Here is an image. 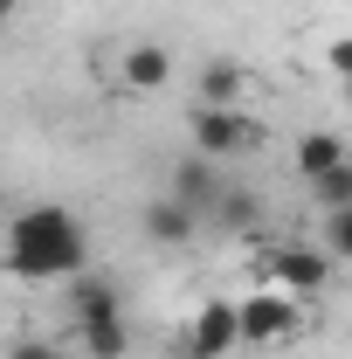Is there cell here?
<instances>
[{"instance_id": "6da1fadb", "label": "cell", "mask_w": 352, "mask_h": 359, "mask_svg": "<svg viewBox=\"0 0 352 359\" xmlns=\"http://www.w3.org/2000/svg\"><path fill=\"white\" fill-rule=\"evenodd\" d=\"M0 242H7V276H21V283H62V276H83L90 269V235L83 222L69 215V208H21L14 222L0 228Z\"/></svg>"}, {"instance_id": "7a4b0ae2", "label": "cell", "mask_w": 352, "mask_h": 359, "mask_svg": "<svg viewBox=\"0 0 352 359\" xmlns=\"http://www.w3.org/2000/svg\"><path fill=\"white\" fill-rule=\"evenodd\" d=\"M263 138H269V125H256L242 104H194V152L215 159V166L242 159V152H256Z\"/></svg>"}, {"instance_id": "3957f363", "label": "cell", "mask_w": 352, "mask_h": 359, "mask_svg": "<svg viewBox=\"0 0 352 359\" xmlns=\"http://www.w3.org/2000/svg\"><path fill=\"white\" fill-rule=\"evenodd\" d=\"M297 325H304L297 297H290V290H269V283L235 304V339H242V346H283Z\"/></svg>"}, {"instance_id": "277c9868", "label": "cell", "mask_w": 352, "mask_h": 359, "mask_svg": "<svg viewBox=\"0 0 352 359\" xmlns=\"http://www.w3.org/2000/svg\"><path fill=\"white\" fill-rule=\"evenodd\" d=\"M256 269H263L269 290H290V297H318L332 283V256L325 249H304V242H269Z\"/></svg>"}, {"instance_id": "5b68a950", "label": "cell", "mask_w": 352, "mask_h": 359, "mask_svg": "<svg viewBox=\"0 0 352 359\" xmlns=\"http://www.w3.org/2000/svg\"><path fill=\"white\" fill-rule=\"evenodd\" d=\"M242 353V339H235V304L228 297H208L201 311H194V325L180 332V359H228Z\"/></svg>"}, {"instance_id": "8992f818", "label": "cell", "mask_w": 352, "mask_h": 359, "mask_svg": "<svg viewBox=\"0 0 352 359\" xmlns=\"http://www.w3.org/2000/svg\"><path fill=\"white\" fill-rule=\"evenodd\" d=\"M201 235H249V242H263V194L228 180L221 201L208 208V222H201Z\"/></svg>"}, {"instance_id": "52a82bcc", "label": "cell", "mask_w": 352, "mask_h": 359, "mask_svg": "<svg viewBox=\"0 0 352 359\" xmlns=\"http://www.w3.org/2000/svg\"><path fill=\"white\" fill-rule=\"evenodd\" d=\"M221 187H228V173H221L215 159H201V152H187V159L173 166V187H166V194H173L180 208H194V215L208 222V208L221 201Z\"/></svg>"}, {"instance_id": "ba28073f", "label": "cell", "mask_w": 352, "mask_h": 359, "mask_svg": "<svg viewBox=\"0 0 352 359\" xmlns=\"http://www.w3.org/2000/svg\"><path fill=\"white\" fill-rule=\"evenodd\" d=\"M118 83L138 90V97H145V90H166L173 83V48L166 42H132L118 55Z\"/></svg>"}, {"instance_id": "9c48e42d", "label": "cell", "mask_w": 352, "mask_h": 359, "mask_svg": "<svg viewBox=\"0 0 352 359\" xmlns=\"http://www.w3.org/2000/svg\"><path fill=\"white\" fill-rule=\"evenodd\" d=\"M138 228H145V235H152L159 249H187V242L201 235V215H194V208H180L173 194H159V201H145Z\"/></svg>"}, {"instance_id": "30bf717a", "label": "cell", "mask_w": 352, "mask_h": 359, "mask_svg": "<svg viewBox=\"0 0 352 359\" xmlns=\"http://www.w3.org/2000/svg\"><path fill=\"white\" fill-rule=\"evenodd\" d=\"M76 339H83V353H90V359H125V353H132L125 311H118V318H76Z\"/></svg>"}, {"instance_id": "8fae6325", "label": "cell", "mask_w": 352, "mask_h": 359, "mask_svg": "<svg viewBox=\"0 0 352 359\" xmlns=\"http://www.w3.org/2000/svg\"><path fill=\"white\" fill-rule=\"evenodd\" d=\"M249 90V69L235 62V55H215L208 69H201V104H235Z\"/></svg>"}, {"instance_id": "7c38bea8", "label": "cell", "mask_w": 352, "mask_h": 359, "mask_svg": "<svg viewBox=\"0 0 352 359\" xmlns=\"http://www.w3.org/2000/svg\"><path fill=\"white\" fill-rule=\"evenodd\" d=\"M339 159H352V152H346V145H339L332 132H304V138H297V173H304V180L332 173Z\"/></svg>"}, {"instance_id": "4fadbf2b", "label": "cell", "mask_w": 352, "mask_h": 359, "mask_svg": "<svg viewBox=\"0 0 352 359\" xmlns=\"http://www.w3.org/2000/svg\"><path fill=\"white\" fill-rule=\"evenodd\" d=\"M76 318H118L125 311V297H118V283H104V276H76Z\"/></svg>"}, {"instance_id": "5bb4252c", "label": "cell", "mask_w": 352, "mask_h": 359, "mask_svg": "<svg viewBox=\"0 0 352 359\" xmlns=\"http://www.w3.org/2000/svg\"><path fill=\"white\" fill-rule=\"evenodd\" d=\"M304 187H311V201H318V208H346V201H352V159H339L332 173L304 180Z\"/></svg>"}, {"instance_id": "9a60e30c", "label": "cell", "mask_w": 352, "mask_h": 359, "mask_svg": "<svg viewBox=\"0 0 352 359\" xmlns=\"http://www.w3.org/2000/svg\"><path fill=\"white\" fill-rule=\"evenodd\" d=\"M318 235H325V256L332 263H352V201L346 208H325V228Z\"/></svg>"}, {"instance_id": "2e32d148", "label": "cell", "mask_w": 352, "mask_h": 359, "mask_svg": "<svg viewBox=\"0 0 352 359\" xmlns=\"http://www.w3.org/2000/svg\"><path fill=\"white\" fill-rule=\"evenodd\" d=\"M325 69H332L339 83H352V35H339V42H325Z\"/></svg>"}, {"instance_id": "e0dca14e", "label": "cell", "mask_w": 352, "mask_h": 359, "mask_svg": "<svg viewBox=\"0 0 352 359\" xmlns=\"http://www.w3.org/2000/svg\"><path fill=\"white\" fill-rule=\"evenodd\" d=\"M7 359H62V353H55L48 339H14V346H7Z\"/></svg>"}, {"instance_id": "ac0fdd59", "label": "cell", "mask_w": 352, "mask_h": 359, "mask_svg": "<svg viewBox=\"0 0 352 359\" xmlns=\"http://www.w3.org/2000/svg\"><path fill=\"white\" fill-rule=\"evenodd\" d=\"M14 7H21V0H0V21H14Z\"/></svg>"}, {"instance_id": "d6986e66", "label": "cell", "mask_w": 352, "mask_h": 359, "mask_svg": "<svg viewBox=\"0 0 352 359\" xmlns=\"http://www.w3.org/2000/svg\"><path fill=\"white\" fill-rule=\"evenodd\" d=\"M0 269H7V242H0Z\"/></svg>"}]
</instances>
